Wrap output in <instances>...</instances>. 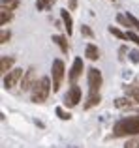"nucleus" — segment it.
Here are the masks:
<instances>
[{
	"label": "nucleus",
	"mask_w": 139,
	"mask_h": 148,
	"mask_svg": "<svg viewBox=\"0 0 139 148\" xmlns=\"http://www.w3.org/2000/svg\"><path fill=\"white\" fill-rule=\"evenodd\" d=\"M133 135H139V118L137 116L120 118L113 126V137H133Z\"/></svg>",
	"instance_id": "1"
},
{
	"label": "nucleus",
	"mask_w": 139,
	"mask_h": 148,
	"mask_svg": "<svg viewBox=\"0 0 139 148\" xmlns=\"http://www.w3.org/2000/svg\"><path fill=\"white\" fill-rule=\"evenodd\" d=\"M51 88H53L51 79H49V77H41L32 88V101L34 103H43V101H47L49 94H51Z\"/></svg>",
	"instance_id": "2"
},
{
	"label": "nucleus",
	"mask_w": 139,
	"mask_h": 148,
	"mask_svg": "<svg viewBox=\"0 0 139 148\" xmlns=\"http://www.w3.org/2000/svg\"><path fill=\"white\" fill-rule=\"evenodd\" d=\"M87 79H88V96H100V86L103 83L102 71L96 68H90L87 73Z\"/></svg>",
	"instance_id": "3"
},
{
	"label": "nucleus",
	"mask_w": 139,
	"mask_h": 148,
	"mask_svg": "<svg viewBox=\"0 0 139 148\" xmlns=\"http://www.w3.org/2000/svg\"><path fill=\"white\" fill-rule=\"evenodd\" d=\"M53 92H58L60 90V84H62V79H64V62L60 58L53 60Z\"/></svg>",
	"instance_id": "4"
},
{
	"label": "nucleus",
	"mask_w": 139,
	"mask_h": 148,
	"mask_svg": "<svg viewBox=\"0 0 139 148\" xmlns=\"http://www.w3.org/2000/svg\"><path fill=\"white\" fill-rule=\"evenodd\" d=\"M23 75H25V71H23L21 68H15V69H11L8 75H4V88H13L17 83H21V79H23Z\"/></svg>",
	"instance_id": "5"
},
{
	"label": "nucleus",
	"mask_w": 139,
	"mask_h": 148,
	"mask_svg": "<svg viewBox=\"0 0 139 148\" xmlns=\"http://www.w3.org/2000/svg\"><path fill=\"white\" fill-rule=\"evenodd\" d=\"M36 83H38V81H36V69H34V68H28L25 71V75H23L19 86H21L23 92H26V90H30V88H34V84H36Z\"/></svg>",
	"instance_id": "6"
},
{
	"label": "nucleus",
	"mask_w": 139,
	"mask_h": 148,
	"mask_svg": "<svg viewBox=\"0 0 139 148\" xmlns=\"http://www.w3.org/2000/svg\"><path fill=\"white\" fill-rule=\"evenodd\" d=\"M64 101H66L68 107H75L81 101V88L77 86V84H72V88H70L66 92V96H64Z\"/></svg>",
	"instance_id": "7"
},
{
	"label": "nucleus",
	"mask_w": 139,
	"mask_h": 148,
	"mask_svg": "<svg viewBox=\"0 0 139 148\" xmlns=\"http://www.w3.org/2000/svg\"><path fill=\"white\" fill-rule=\"evenodd\" d=\"M83 69H85V66H83V58H79V56H77L75 60H73L72 69H70V81H72L73 84H75V81L79 79L81 75H83Z\"/></svg>",
	"instance_id": "8"
},
{
	"label": "nucleus",
	"mask_w": 139,
	"mask_h": 148,
	"mask_svg": "<svg viewBox=\"0 0 139 148\" xmlns=\"http://www.w3.org/2000/svg\"><path fill=\"white\" fill-rule=\"evenodd\" d=\"M13 64H15L13 56H2L0 58V71H2V75H8L11 71V66Z\"/></svg>",
	"instance_id": "9"
},
{
	"label": "nucleus",
	"mask_w": 139,
	"mask_h": 148,
	"mask_svg": "<svg viewBox=\"0 0 139 148\" xmlns=\"http://www.w3.org/2000/svg\"><path fill=\"white\" fill-rule=\"evenodd\" d=\"M85 56H87L88 60L96 62V60L100 58V51H98V47H96L94 43H88V45H87V49H85Z\"/></svg>",
	"instance_id": "10"
},
{
	"label": "nucleus",
	"mask_w": 139,
	"mask_h": 148,
	"mask_svg": "<svg viewBox=\"0 0 139 148\" xmlns=\"http://www.w3.org/2000/svg\"><path fill=\"white\" fill-rule=\"evenodd\" d=\"M124 92H126V98H130L133 103L139 105V88H137V86H133V84L124 86Z\"/></svg>",
	"instance_id": "11"
},
{
	"label": "nucleus",
	"mask_w": 139,
	"mask_h": 148,
	"mask_svg": "<svg viewBox=\"0 0 139 148\" xmlns=\"http://www.w3.org/2000/svg\"><path fill=\"white\" fill-rule=\"evenodd\" d=\"M60 17H62V21H64V26H66V30H68V36L73 32V21H72V15L68 13V10H60Z\"/></svg>",
	"instance_id": "12"
},
{
	"label": "nucleus",
	"mask_w": 139,
	"mask_h": 148,
	"mask_svg": "<svg viewBox=\"0 0 139 148\" xmlns=\"http://www.w3.org/2000/svg\"><path fill=\"white\" fill-rule=\"evenodd\" d=\"M53 41L60 47L62 53H68V41H66V38H64V36H53Z\"/></svg>",
	"instance_id": "13"
},
{
	"label": "nucleus",
	"mask_w": 139,
	"mask_h": 148,
	"mask_svg": "<svg viewBox=\"0 0 139 148\" xmlns=\"http://www.w3.org/2000/svg\"><path fill=\"white\" fill-rule=\"evenodd\" d=\"M11 17H13V11L2 10V11H0V25H2V26H6L8 23L11 21Z\"/></svg>",
	"instance_id": "14"
},
{
	"label": "nucleus",
	"mask_w": 139,
	"mask_h": 148,
	"mask_svg": "<svg viewBox=\"0 0 139 148\" xmlns=\"http://www.w3.org/2000/svg\"><path fill=\"white\" fill-rule=\"evenodd\" d=\"M0 6H2V10L13 11L15 8L19 6V0H2V2H0Z\"/></svg>",
	"instance_id": "15"
},
{
	"label": "nucleus",
	"mask_w": 139,
	"mask_h": 148,
	"mask_svg": "<svg viewBox=\"0 0 139 148\" xmlns=\"http://www.w3.org/2000/svg\"><path fill=\"white\" fill-rule=\"evenodd\" d=\"M115 105H117V107L118 109H126V107H132V105H133V101L132 99H130V98H118L117 101H115Z\"/></svg>",
	"instance_id": "16"
},
{
	"label": "nucleus",
	"mask_w": 139,
	"mask_h": 148,
	"mask_svg": "<svg viewBox=\"0 0 139 148\" xmlns=\"http://www.w3.org/2000/svg\"><path fill=\"white\" fill-rule=\"evenodd\" d=\"M53 2L55 0H36V8L38 10H49L53 6Z\"/></svg>",
	"instance_id": "17"
},
{
	"label": "nucleus",
	"mask_w": 139,
	"mask_h": 148,
	"mask_svg": "<svg viewBox=\"0 0 139 148\" xmlns=\"http://www.w3.org/2000/svg\"><path fill=\"white\" fill-rule=\"evenodd\" d=\"M109 32L113 34L115 38H118V40H126V34H124V32H120L117 26H109Z\"/></svg>",
	"instance_id": "18"
},
{
	"label": "nucleus",
	"mask_w": 139,
	"mask_h": 148,
	"mask_svg": "<svg viewBox=\"0 0 139 148\" xmlns=\"http://www.w3.org/2000/svg\"><path fill=\"white\" fill-rule=\"evenodd\" d=\"M126 19H128V23H130V26H133V28L137 30V34H139V21L136 17H133L132 13H126Z\"/></svg>",
	"instance_id": "19"
},
{
	"label": "nucleus",
	"mask_w": 139,
	"mask_h": 148,
	"mask_svg": "<svg viewBox=\"0 0 139 148\" xmlns=\"http://www.w3.org/2000/svg\"><path fill=\"white\" fill-rule=\"evenodd\" d=\"M98 103H100V96H88L87 105H85V107L90 109V107H94V105H98Z\"/></svg>",
	"instance_id": "20"
},
{
	"label": "nucleus",
	"mask_w": 139,
	"mask_h": 148,
	"mask_svg": "<svg viewBox=\"0 0 139 148\" xmlns=\"http://www.w3.org/2000/svg\"><path fill=\"white\" fill-rule=\"evenodd\" d=\"M56 114H58V118H62V120H70V118H72V114L66 112L62 107H56Z\"/></svg>",
	"instance_id": "21"
},
{
	"label": "nucleus",
	"mask_w": 139,
	"mask_h": 148,
	"mask_svg": "<svg viewBox=\"0 0 139 148\" xmlns=\"http://www.w3.org/2000/svg\"><path fill=\"white\" fill-rule=\"evenodd\" d=\"M126 40H130V41H133V43H136V45H137V47H139V36H137V34H136V32H130V30H128V32H126Z\"/></svg>",
	"instance_id": "22"
},
{
	"label": "nucleus",
	"mask_w": 139,
	"mask_h": 148,
	"mask_svg": "<svg viewBox=\"0 0 139 148\" xmlns=\"http://www.w3.org/2000/svg\"><path fill=\"white\" fill-rule=\"evenodd\" d=\"M10 38H11V34L8 32V30H2V32H0V43H6Z\"/></svg>",
	"instance_id": "23"
},
{
	"label": "nucleus",
	"mask_w": 139,
	"mask_h": 148,
	"mask_svg": "<svg viewBox=\"0 0 139 148\" xmlns=\"http://www.w3.org/2000/svg\"><path fill=\"white\" fill-rule=\"evenodd\" d=\"M81 34H83V36H87V38H92V36H94V32H92L88 26H85V25L81 26Z\"/></svg>",
	"instance_id": "24"
},
{
	"label": "nucleus",
	"mask_w": 139,
	"mask_h": 148,
	"mask_svg": "<svg viewBox=\"0 0 139 148\" xmlns=\"http://www.w3.org/2000/svg\"><path fill=\"white\" fill-rule=\"evenodd\" d=\"M124 148H139V139H130Z\"/></svg>",
	"instance_id": "25"
},
{
	"label": "nucleus",
	"mask_w": 139,
	"mask_h": 148,
	"mask_svg": "<svg viewBox=\"0 0 139 148\" xmlns=\"http://www.w3.org/2000/svg\"><path fill=\"white\" fill-rule=\"evenodd\" d=\"M130 60L133 64H139V51H130Z\"/></svg>",
	"instance_id": "26"
},
{
	"label": "nucleus",
	"mask_w": 139,
	"mask_h": 148,
	"mask_svg": "<svg viewBox=\"0 0 139 148\" xmlns=\"http://www.w3.org/2000/svg\"><path fill=\"white\" fill-rule=\"evenodd\" d=\"M117 21L120 23V25H124V26H130V23H128V19H126V15H117Z\"/></svg>",
	"instance_id": "27"
},
{
	"label": "nucleus",
	"mask_w": 139,
	"mask_h": 148,
	"mask_svg": "<svg viewBox=\"0 0 139 148\" xmlns=\"http://www.w3.org/2000/svg\"><path fill=\"white\" fill-rule=\"evenodd\" d=\"M75 6H77V0H70V8H72V10H75Z\"/></svg>",
	"instance_id": "28"
}]
</instances>
